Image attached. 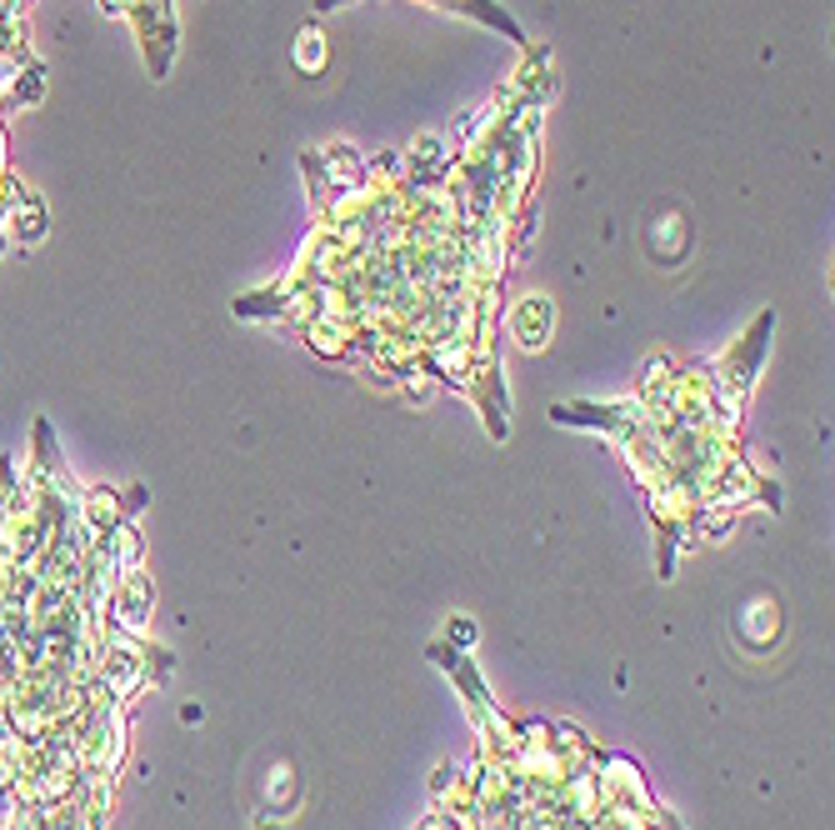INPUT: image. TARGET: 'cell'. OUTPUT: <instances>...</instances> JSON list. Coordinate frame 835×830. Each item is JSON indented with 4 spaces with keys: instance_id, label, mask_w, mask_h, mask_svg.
Returning a JSON list of instances; mask_svg holds the SVG:
<instances>
[{
    "instance_id": "obj_2",
    "label": "cell",
    "mask_w": 835,
    "mask_h": 830,
    "mask_svg": "<svg viewBox=\"0 0 835 830\" xmlns=\"http://www.w3.org/2000/svg\"><path fill=\"white\" fill-rule=\"evenodd\" d=\"M510 331L521 335L525 351H541L551 341V301L545 295H525L516 311H510Z\"/></svg>"
},
{
    "instance_id": "obj_1",
    "label": "cell",
    "mask_w": 835,
    "mask_h": 830,
    "mask_svg": "<svg viewBox=\"0 0 835 830\" xmlns=\"http://www.w3.org/2000/svg\"><path fill=\"white\" fill-rule=\"evenodd\" d=\"M555 421L606 431L626 451L651 496L655 526L671 540H695L740 500L760 496L766 506H781L776 486L760 481L740 455V410L716 396L705 370L651 360L640 376V396L555 406Z\"/></svg>"
},
{
    "instance_id": "obj_3",
    "label": "cell",
    "mask_w": 835,
    "mask_h": 830,
    "mask_svg": "<svg viewBox=\"0 0 835 830\" xmlns=\"http://www.w3.org/2000/svg\"><path fill=\"white\" fill-rule=\"evenodd\" d=\"M295 65H301L305 76H321V71H326V35H321V25H305V31L295 35Z\"/></svg>"
}]
</instances>
